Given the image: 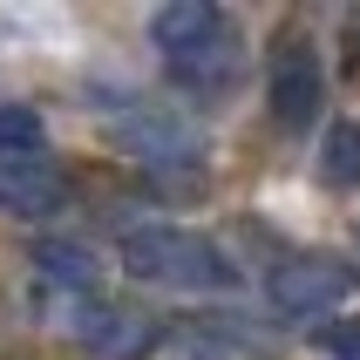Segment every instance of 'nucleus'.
Segmentation results:
<instances>
[{
  "label": "nucleus",
  "instance_id": "f257e3e1",
  "mask_svg": "<svg viewBox=\"0 0 360 360\" xmlns=\"http://www.w3.org/2000/svg\"><path fill=\"white\" fill-rule=\"evenodd\" d=\"M150 48L184 102H224L245 75V34L211 0H170L150 14Z\"/></svg>",
  "mask_w": 360,
  "mask_h": 360
},
{
  "label": "nucleus",
  "instance_id": "f03ea898",
  "mask_svg": "<svg viewBox=\"0 0 360 360\" xmlns=\"http://www.w3.org/2000/svg\"><path fill=\"white\" fill-rule=\"evenodd\" d=\"M116 265L143 285L184 292V300H224L238 292V259L218 238H204L177 218H129L116 231Z\"/></svg>",
  "mask_w": 360,
  "mask_h": 360
},
{
  "label": "nucleus",
  "instance_id": "7ed1b4c3",
  "mask_svg": "<svg viewBox=\"0 0 360 360\" xmlns=\"http://www.w3.org/2000/svg\"><path fill=\"white\" fill-rule=\"evenodd\" d=\"M89 96L102 102V122H109V136L122 143V157H136L143 170H157V177H170V170H191V177H204V122L184 109V102H163V96H143V89H129V82H89Z\"/></svg>",
  "mask_w": 360,
  "mask_h": 360
},
{
  "label": "nucleus",
  "instance_id": "20e7f679",
  "mask_svg": "<svg viewBox=\"0 0 360 360\" xmlns=\"http://www.w3.org/2000/svg\"><path fill=\"white\" fill-rule=\"evenodd\" d=\"M360 285V265L333 259V252H292L265 272V326H326L340 320V300Z\"/></svg>",
  "mask_w": 360,
  "mask_h": 360
},
{
  "label": "nucleus",
  "instance_id": "39448f33",
  "mask_svg": "<svg viewBox=\"0 0 360 360\" xmlns=\"http://www.w3.org/2000/svg\"><path fill=\"white\" fill-rule=\"evenodd\" d=\"M265 102H272V122L285 136L313 129L326 109V55L306 34H279L272 41V61H265Z\"/></svg>",
  "mask_w": 360,
  "mask_h": 360
},
{
  "label": "nucleus",
  "instance_id": "423d86ee",
  "mask_svg": "<svg viewBox=\"0 0 360 360\" xmlns=\"http://www.w3.org/2000/svg\"><path fill=\"white\" fill-rule=\"evenodd\" d=\"M96 360H150L157 347H170V326L150 320L143 306H122V300H82L68 306V326Z\"/></svg>",
  "mask_w": 360,
  "mask_h": 360
},
{
  "label": "nucleus",
  "instance_id": "0eeeda50",
  "mask_svg": "<svg viewBox=\"0 0 360 360\" xmlns=\"http://www.w3.org/2000/svg\"><path fill=\"white\" fill-rule=\"evenodd\" d=\"M61 204H68V177L55 170V157H34V163H14V170H0V211L7 218H55Z\"/></svg>",
  "mask_w": 360,
  "mask_h": 360
},
{
  "label": "nucleus",
  "instance_id": "6e6552de",
  "mask_svg": "<svg viewBox=\"0 0 360 360\" xmlns=\"http://www.w3.org/2000/svg\"><path fill=\"white\" fill-rule=\"evenodd\" d=\"M34 265H41V279L55 285V292H68V306H82V300H102L96 252H89L82 238H41V245H34Z\"/></svg>",
  "mask_w": 360,
  "mask_h": 360
},
{
  "label": "nucleus",
  "instance_id": "1a4fd4ad",
  "mask_svg": "<svg viewBox=\"0 0 360 360\" xmlns=\"http://www.w3.org/2000/svg\"><path fill=\"white\" fill-rule=\"evenodd\" d=\"M34 157H48V122H41V109L20 102V96H0V170L34 163Z\"/></svg>",
  "mask_w": 360,
  "mask_h": 360
},
{
  "label": "nucleus",
  "instance_id": "9d476101",
  "mask_svg": "<svg viewBox=\"0 0 360 360\" xmlns=\"http://www.w3.org/2000/svg\"><path fill=\"white\" fill-rule=\"evenodd\" d=\"M320 177L333 191H360V116H333L320 136Z\"/></svg>",
  "mask_w": 360,
  "mask_h": 360
},
{
  "label": "nucleus",
  "instance_id": "9b49d317",
  "mask_svg": "<svg viewBox=\"0 0 360 360\" xmlns=\"http://www.w3.org/2000/svg\"><path fill=\"white\" fill-rule=\"evenodd\" d=\"M313 340H320L326 360H360V320H326L313 326Z\"/></svg>",
  "mask_w": 360,
  "mask_h": 360
},
{
  "label": "nucleus",
  "instance_id": "f8f14e48",
  "mask_svg": "<svg viewBox=\"0 0 360 360\" xmlns=\"http://www.w3.org/2000/svg\"><path fill=\"white\" fill-rule=\"evenodd\" d=\"M354 252H360V238H354Z\"/></svg>",
  "mask_w": 360,
  "mask_h": 360
}]
</instances>
